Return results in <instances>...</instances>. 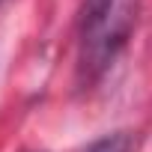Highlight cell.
I'll use <instances>...</instances> for the list:
<instances>
[{
  "mask_svg": "<svg viewBox=\"0 0 152 152\" xmlns=\"http://www.w3.org/2000/svg\"><path fill=\"white\" fill-rule=\"evenodd\" d=\"M128 3L125 0H87L81 33H84V66L93 72H102L116 48L125 42L128 33Z\"/></svg>",
  "mask_w": 152,
  "mask_h": 152,
  "instance_id": "obj_1",
  "label": "cell"
},
{
  "mask_svg": "<svg viewBox=\"0 0 152 152\" xmlns=\"http://www.w3.org/2000/svg\"><path fill=\"white\" fill-rule=\"evenodd\" d=\"M90 152H128V137L125 134H110V137L99 140Z\"/></svg>",
  "mask_w": 152,
  "mask_h": 152,
  "instance_id": "obj_2",
  "label": "cell"
}]
</instances>
